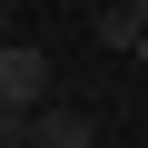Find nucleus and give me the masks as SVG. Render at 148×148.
<instances>
[{
  "instance_id": "1",
  "label": "nucleus",
  "mask_w": 148,
  "mask_h": 148,
  "mask_svg": "<svg viewBox=\"0 0 148 148\" xmlns=\"http://www.w3.org/2000/svg\"><path fill=\"white\" fill-rule=\"evenodd\" d=\"M0 109H10V119H40L49 109V49H30V40L0 49Z\"/></svg>"
},
{
  "instance_id": "2",
  "label": "nucleus",
  "mask_w": 148,
  "mask_h": 148,
  "mask_svg": "<svg viewBox=\"0 0 148 148\" xmlns=\"http://www.w3.org/2000/svg\"><path fill=\"white\" fill-rule=\"evenodd\" d=\"M30 148H99V128H89L79 109H59V99H49V109L30 119Z\"/></svg>"
},
{
  "instance_id": "3",
  "label": "nucleus",
  "mask_w": 148,
  "mask_h": 148,
  "mask_svg": "<svg viewBox=\"0 0 148 148\" xmlns=\"http://www.w3.org/2000/svg\"><path fill=\"white\" fill-rule=\"evenodd\" d=\"M0 148H30V119H10V109H0Z\"/></svg>"
},
{
  "instance_id": "4",
  "label": "nucleus",
  "mask_w": 148,
  "mask_h": 148,
  "mask_svg": "<svg viewBox=\"0 0 148 148\" xmlns=\"http://www.w3.org/2000/svg\"><path fill=\"white\" fill-rule=\"evenodd\" d=\"M119 10H128V20H138V30H148V0H119Z\"/></svg>"
},
{
  "instance_id": "5",
  "label": "nucleus",
  "mask_w": 148,
  "mask_h": 148,
  "mask_svg": "<svg viewBox=\"0 0 148 148\" xmlns=\"http://www.w3.org/2000/svg\"><path fill=\"white\" fill-rule=\"evenodd\" d=\"M0 49H10V0H0Z\"/></svg>"
},
{
  "instance_id": "6",
  "label": "nucleus",
  "mask_w": 148,
  "mask_h": 148,
  "mask_svg": "<svg viewBox=\"0 0 148 148\" xmlns=\"http://www.w3.org/2000/svg\"><path fill=\"white\" fill-rule=\"evenodd\" d=\"M99 10H119V0H89V20H99Z\"/></svg>"
},
{
  "instance_id": "7",
  "label": "nucleus",
  "mask_w": 148,
  "mask_h": 148,
  "mask_svg": "<svg viewBox=\"0 0 148 148\" xmlns=\"http://www.w3.org/2000/svg\"><path fill=\"white\" fill-rule=\"evenodd\" d=\"M138 69H148V40H138Z\"/></svg>"
}]
</instances>
